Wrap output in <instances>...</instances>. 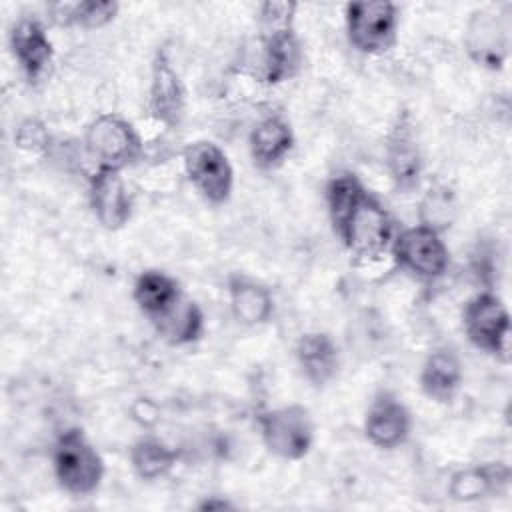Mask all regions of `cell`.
<instances>
[{"mask_svg":"<svg viewBox=\"0 0 512 512\" xmlns=\"http://www.w3.org/2000/svg\"><path fill=\"white\" fill-rule=\"evenodd\" d=\"M52 470L60 488L72 496L94 494L104 478V460L80 428L60 432L52 446Z\"/></svg>","mask_w":512,"mask_h":512,"instance_id":"2","label":"cell"},{"mask_svg":"<svg viewBox=\"0 0 512 512\" xmlns=\"http://www.w3.org/2000/svg\"><path fill=\"white\" fill-rule=\"evenodd\" d=\"M88 202L106 230H120L132 216V196L120 170L96 168L88 178Z\"/></svg>","mask_w":512,"mask_h":512,"instance_id":"11","label":"cell"},{"mask_svg":"<svg viewBox=\"0 0 512 512\" xmlns=\"http://www.w3.org/2000/svg\"><path fill=\"white\" fill-rule=\"evenodd\" d=\"M184 292L176 278L162 270H144L132 288V298L138 310L152 322L162 316Z\"/></svg>","mask_w":512,"mask_h":512,"instance_id":"22","label":"cell"},{"mask_svg":"<svg viewBox=\"0 0 512 512\" xmlns=\"http://www.w3.org/2000/svg\"><path fill=\"white\" fill-rule=\"evenodd\" d=\"M468 56L482 68L500 70L508 58V28L492 10H476L464 32Z\"/></svg>","mask_w":512,"mask_h":512,"instance_id":"13","label":"cell"},{"mask_svg":"<svg viewBox=\"0 0 512 512\" xmlns=\"http://www.w3.org/2000/svg\"><path fill=\"white\" fill-rule=\"evenodd\" d=\"M250 158L260 170H272L280 166L294 148L292 126L278 114L262 118L248 138Z\"/></svg>","mask_w":512,"mask_h":512,"instance_id":"17","label":"cell"},{"mask_svg":"<svg viewBox=\"0 0 512 512\" xmlns=\"http://www.w3.org/2000/svg\"><path fill=\"white\" fill-rule=\"evenodd\" d=\"M390 256L396 266L420 280L444 276L450 264V250L442 234L422 224L396 232L390 244Z\"/></svg>","mask_w":512,"mask_h":512,"instance_id":"8","label":"cell"},{"mask_svg":"<svg viewBox=\"0 0 512 512\" xmlns=\"http://www.w3.org/2000/svg\"><path fill=\"white\" fill-rule=\"evenodd\" d=\"M184 174L210 204L228 202L234 190V168L226 152L212 140L190 142L182 152Z\"/></svg>","mask_w":512,"mask_h":512,"instance_id":"7","label":"cell"},{"mask_svg":"<svg viewBox=\"0 0 512 512\" xmlns=\"http://www.w3.org/2000/svg\"><path fill=\"white\" fill-rule=\"evenodd\" d=\"M228 302L232 316L244 326H262L274 314V298L270 290L246 276V274H232L226 282Z\"/></svg>","mask_w":512,"mask_h":512,"instance_id":"19","label":"cell"},{"mask_svg":"<svg viewBox=\"0 0 512 512\" xmlns=\"http://www.w3.org/2000/svg\"><path fill=\"white\" fill-rule=\"evenodd\" d=\"M296 8L298 6L294 2H272V0L264 2L258 10V30H260V34L294 28Z\"/></svg>","mask_w":512,"mask_h":512,"instance_id":"27","label":"cell"},{"mask_svg":"<svg viewBox=\"0 0 512 512\" xmlns=\"http://www.w3.org/2000/svg\"><path fill=\"white\" fill-rule=\"evenodd\" d=\"M186 110V92L178 72L174 70L166 50H158L150 66L148 84V112L150 116L166 126L176 128Z\"/></svg>","mask_w":512,"mask_h":512,"instance_id":"10","label":"cell"},{"mask_svg":"<svg viewBox=\"0 0 512 512\" xmlns=\"http://www.w3.org/2000/svg\"><path fill=\"white\" fill-rule=\"evenodd\" d=\"M464 380V370L458 354L450 348L432 350L422 362L418 382L426 398L434 402H450Z\"/></svg>","mask_w":512,"mask_h":512,"instance_id":"18","label":"cell"},{"mask_svg":"<svg viewBox=\"0 0 512 512\" xmlns=\"http://www.w3.org/2000/svg\"><path fill=\"white\" fill-rule=\"evenodd\" d=\"M258 48L260 54L254 74L260 82L274 86L286 82L296 74L302 52L294 28L260 34Z\"/></svg>","mask_w":512,"mask_h":512,"instance_id":"15","label":"cell"},{"mask_svg":"<svg viewBox=\"0 0 512 512\" xmlns=\"http://www.w3.org/2000/svg\"><path fill=\"white\" fill-rule=\"evenodd\" d=\"M150 324L156 328L158 336L172 346L194 344L206 330L202 308L184 294Z\"/></svg>","mask_w":512,"mask_h":512,"instance_id":"21","label":"cell"},{"mask_svg":"<svg viewBox=\"0 0 512 512\" xmlns=\"http://www.w3.org/2000/svg\"><path fill=\"white\" fill-rule=\"evenodd\" d=\"M128 458L138 478L146 482H154L168 476L174 470L178 462V452L166 442H162L160 438L144 436L130 446Z\"/></svg>","mask_w":512,"mask_h":512,"instance_id":"24","label":"cell"},{"mask_svg":"<svg viewBox=\"0 0 512 512\" xmlns=\"http://www.w3.org/2000/svg\"><path fill=\"white\" fill-rule=\"evenodd\" d=\"M412 432V414L392 392H380L372 398L364 414V436L380 450L402 446Z\"/></svg>","mask_w":512,"mask_h":512,"instance_id":"12","label":"cell"},{"mask_svg":"<svg viewBox=\"0 0 512 512\" xmlns=\"http://www.w3.org/2000/svg\"><path fill=\"white\" fill-rule=\"evenodd\" d=\"M462 326L468 340L500 362L510 360V314L494 292L472 296L462 310Z\"/></svg>","mask_w":512,"mask_h":512,"instance_id":"6","label":"cell"},{"mask_svg":"<svg viewBox=\"0 0 512 512\" xmlns=\"http://www.w3.org/2000/svg\"><path fill=\"white\" fill-rule=\"evenodd\" d=\"M384 162L396 190L408 194L418 188L424 172V158L416 134V124L406 110L396 116L386 136Z\"/></svg>","mask_w":512,"mask_h":512,"instance_id":"9","label":"cell"},{"mask_svg":"<svg viewBox=\"0 0 512 512\" xmlns=\"http://www.w3.org/2000/svg\"><path fill=\"white\" fill-rule=\"evenodd\" d=\"M84 150L96 168L124 170L142 154V138L136 128L118 114L96 116L84 132Z\"/></svg>","mask_w":512,"mask_h":512,"instance_id":"3","label":"cell"},{"mask_svg":"<svg viewBox=\"0 0 512 512\" xmlns=\"http://www.w3.org/2000/svg\"><path fill=\"white\" fill-rule=\"evenodd\" d=\"M260 438L266 450L282 460L296 462L308 456L314 444V422L300 404L278 406L258 416Z\"/></svg>","mask_w":512,"mask_h":512,"instance_id":"5","label":"cell"},{"mask_svg":"<svg viewBox=\"0 0 512 512\" xmlns=\"http://www.w3.org/2000/svg\"><path fill=\"white\" fill-rule=\"evenodd\" d=\"M202 510H224V508H234V504H230L228 500H218L216 496L212 498H206L202 504H200Z\"/></svg>","mask_w":512,"mask_h":512,"instance_id":"28","label":"cell"},{"mask_svg":"<svg viewBox=\"0 0 512 512\" xmlns=\"http://www.w3.org/2000/svg\"><path fill=\"white\" fill-rule=\"evenodd\" d=\"M510 480V470L502 462L474 464L456 470L448 482V494L456 502H476L500 492Z\"/></svg>","mask_w":512,"mask_h":512,"instance_id":"20","label":"cell"},{"mask_svg":"<svg viewBox=\"0 0 512 512\" xmlns=\"http://www.w3.org/2000/svg\"><path fill=\"white\" fill-rule=\"evenodd\" d=\"M12 56L28 82H40L52 64L54 46L36 18H20L8 36Z\"/></svg>","mask_w":512,"mask_h":512,"instance_id":"14","label":"cell"},{"mask_svg":"<svg viewBox=\"0 0 512 512\" xmlns=\"http://www.w3.org/2000/svg\"><path fill=\"white\" fill-rule=\"evenodd\" d=\"M296 362L302 376L314 388H324L336 378L340 368L338 344L326 332H306L296 342Z\"/></svg>","mask_w":512,"mask_h":512,"instance_id":"16","label":"cell"},{"mask_svg":"<svg viewBox=\"0 0 512 512\" xmlns=\"http://www.w3.org/2000/svg\"><path fill=\"white\" fill-rule=\"evenodd\" d=\"M330 224L346 250L364 262L390 252L394 222L382 202L352 172L332 176L324 190Z\"/></svg>","mask_w":512,"mask_h":512,"instance_id":"1","label":"cell"},{"mask_svg":"<svg viewBox=\"0 0 512 512\" xmlns=\"http://www.w3.org/2000/svg\"><path fill=\"white\" fill-rule=\"evenodd\" d=\"M346 36L352 48L380 56L398 40V6L386 0L350 2L344 10Z\"/></svg>","mask_w":512,"mask_h":512,"instance_id":"4","label":"cell"},{"mask_svg":"<svg viewBox=\"0 0 512 512\" xmlns=\"http://www.w3.org/2000/svg\"><path fill=\"white\" fill-rule=\"evenodd\" d=\"M118 2H96V0H76V2H52L48 14L58 26H78L84 30H98L108 26L118 16Z\"/></svg>","mask_w":512,"mask_h":512,"instance_id":"23","label":"cell"},{"mask_svg":"<svg viewBox=\"0 0 512 512\" xmlns=\"http://www.w3.org/2000/svg\"><path fill=\"white\" fill-rule=\"evenodd\" d=\"M458 212L456 196L448 186L434 184L430 186L418 206V218L420 224L426 228H432L436 232H444L452 226Z\"/></svg>","mask_w":512,"mask_h":512,"instance_id":"25","label":"cell"},{"mask_svg":"<svg viewBox=\"0 0 512 512\" xmlns=\"http://www.w3.org/2000/svg\"><path fill=\"white\" fill-rule=\"evenodd\" d=\"M14 144L24 152L44 154L52 146V136L42 120L26 118L14 130Z\"/></svg>","mask_w":512,"mask_h":512,"instance_id":"26","label":"cell"}]
</instances>
